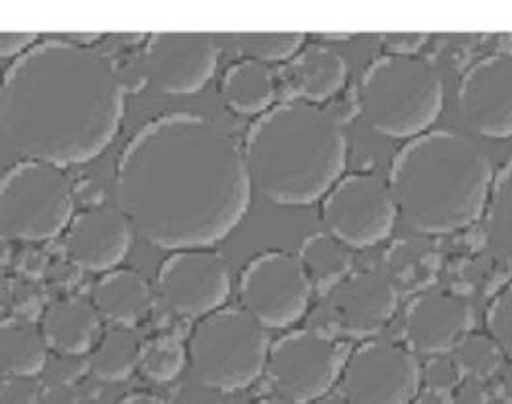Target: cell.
Masks as SVG:
<instances>
[{
  "mask_svg": "<svg viewBox=\"0 0 512 404\" xmlns=\"http://www.w3.org/2000/svg\"><path fill=\"white\" fill-rule=\"evenodd\" d=\"M271 345L267 329L246 310L221 308L196 321L188 358L201 385L234 393L267 370Z\"/></svg>",
  "mask_w": 512,
  "mask_h": 404,
  "instance_id": "cell-6",
  "label": "cell"
},
{
  "mask_svg": "<svg viewBox=\"0 0 512 404\" xmlns=\"http://www.w3.org/2000/svg\"><path fill=\"white\" fill-rule=\"evenodd\" d=\"M234 43L246 58L257 62H288L306 47V35L300 31H271V33H238Z\"/></svg>",
  "mask_w": 512,
  "mask_h": 404,
  "instance_id": "cell-27",
  "label": "cell"
},
{
  "mask_svg": "<svg viewBox=\"0 0 512 404\" xmlns=\"http://www.w3.org/2000/svg\"><path fill=\"white\" fill-rule=\"evenodd\" d=\"M339 383L352 404H412L422 389V368L408 348L370 341L348 354Z\"/></svg>",
  "mask_w": 512,
  "mask_h": 404,
  "instance_id": "cell-11",
  "label": "cell"
},
{
  "mask_svg": "<svg viewBox=\"0 0 512 404\" xmlns=\"http://www.w3.org/2000/svg\"><path fill=\"white\" fill-rule=\"evenodd\" d=\"M134 227L118 207H95L74 215L66 229V256L76 267L109 273L130 252Z\"/></svg>",
  "mask_w": 512,
  "mask_h": 404,
  "instance_id": "cell-15",
  "label": "cell"
},
{
  "mask_svg": "<svg viewBox=\"0 0 512 404\" xmlns=\"http://www.w3.org/2000/svg\"><path fill=\"white\" fill-rule=\"evenodd\" d=\"M41 385L35 377L4 376L0 389L2 404H41Z\"/></svg>",
  "mask_w": 512,
  "mask_h": 404,
  "instance_id": "cell-31",
  "label": "cell"
},
{
  "mask_svg": "<svg viewBox=\"0 0 512 404\" xmlns=\"http://www.w3.org/2000/svg\"><path fill=\"white\" fill-rule=\"evenodd\" d=\"M346 358V348L319 331L296 329L271 345L267 374L279 395L312 404L341 381Z\"/></svg>",
  "mask_w": 512,
  "mask_h": 404,
  "instance_id": "cell-10",
  "label": "cell"
},
{
  "mask_svg": "<svg viewBox=\"0 0 512 404\" xmlns=\"http://www.w3.org/2000/svg\"><path fill=\"white\" fill-rule=\"evenodd\" d=\"M329 308L342 333L364 339L381 331L397 314L399 294L385 275L362 271L329 294Z\"/></svg>",
  "mask_w": 512,
  "mask_h": 404,
  "instance_id": "cell-17",
  "label": "cell"
},
{
  "mask_svg": "<svg viewBox=\"0 0 512 404\" xmlns=\"http://www.w3.org/2000/svg\"><path fill=\"white\" fill-rule=\"evenodd\" d=\"M485 325L503 354L512 360V283L499 290L489 302Z\"/></svg>",
  "mask_w": 512,
  "mask_h": 404,
  "instance_id": "cell-29",
  "label": "cell"
},
{
  "mask_svg": "<svg viewBox=\"0 0 512 404\" xmlns=\"http://www.w3.org/2000/svg\"><path fill=\"white\" fill-rule=\"evenodd\" d=\"M188 362V348L172 335L147 339L140 348L138 370L153 383H169L182 374Z\"/></svg>",
  "mask_w": 512,
  "mask_h": 404,
  "instance_id": "cell-26",
  "label": "cell"
},
{
  "mask_svg": "<svg viewBox=\"0 0 512 404\" xmlns=\"http://www.w3.org/2000/svg\"><path fill=\"white\" fill-rule=\"evenodd\" d=\"M157 289L174 314L201 319L221 308L230 296V269L209 248L176 250L157 273Z\"/></svg>",
  "mask_w": 512,
  "mask_h": 404,
  "instance_id": "cell-12",
  "label": "cell"
},
{
  "mask_svg": "<svg viewBox=\"0 0 512 404\" xmlns=\"http://www.w3.org/2000/svg\"><path fill=\"white\" fill-rule=\"evenodd\" d=\"M254 404H296L292 403L290 399H286L283 395H277V397H265V399H259Z\"/></svg>",
  "mask_w": 512,
  "mask_h": 404,
  "instance_id": "cell-43",
  "label": "cell"
},
{
  "mask_svg": "<svg viewBox=\"0 0 512 404\" xmlns=\"http://www.w3.org/2000/svg\"><path fill=\"white\" fill-rule=\"evenodd\" d=\"M358 107L375 132L414 140L441 115L443 82L424 58L383 55L362 76Z\"/></svg>",
  "mask_w": 512,
  "mask_h": 404,
  "instance_id": "cell-5",
  "label": "cell"
},
{
  "mask_svg": "<svg viewBox=\"0 0 512 404\" xmlns=\"http://www.w3.org/2000/svg\"><path fill=\"white\" fill-rule=\"evenodd\" d=\"M244 157L254 188L275 205L321 202L346 171L341 120L317 105L286 101L250 126Z\"/></svg>",
  "mask_w": 512,
  "mask_h": 404,
  "instance_id": "cell-4",
  "label": "cell"
},
{
  "mask_svg": "<svg viewBox=\"0 0 512 404\" xmlns=\"http://www.w3.org/2000/svg\"><path fill=\"white\" fill-rule=\"evenodd\" d=\"M74 219V194L64 169L22 159L0 182V229L6 240L45 242Z\"/></svg>",
  "mask_w": 512,
  "mask_h": 404,
  "instance_id": "cell-7",
  "label": "cell"
},
{
  "mask_svg": "<svg viewBox=\"0 0 512 404\" xmlns=\"http://www.w3.org/2000/svg\"><path fill=\"white\" fill-rule=\"evenodd\" d=\"M298 260L313 290L319 294H331L350 277L354 250L331 232H315L302 242Z\"/></svg>",
  "mask_w": 512,
  "mask_h": 404,
  "instance_id": "cell-22",
  "label": "cell"
},
{
  "mask_svg": "<svg viewBox=\"0 0 512 404\" xmlns=\"http://www.w3.org/2000/svg\"><path fill=\"white\" fill-rule=\"evenodd\" d=\"M219 47L213 35L200 31L151 33L143 49L147 80L167 95H194L217 70Z\"/></svg>",
  "mask_w": 512,
  "mask_h": 404,
  "instance_id": "cell-13",
  "label": "cell"
},
{
  "mask_svg": "<svg viewBox=\"0 0 512 404\" xmlns=\"http://www.w3.org/2000/svg\"><path fill=\"white\" fill-rule=\"evenodd\" d=\"M39 43L37 33L31 31H4L0 35V55L2 58L22 57Z\"/></svg>",
  "mask_w": 512,
  "mask_h": 404,
  "instance_id": "cell-34",
  "label": "cell"
},
{
  "mask_svg": "<svg viewBox=\"0 0 512 404\" xmlns=\"http://www.w3.org/2000/svg\"><path fill=\"white\" fill-rule=\"evenodd\" d=\"M412 404H455V395L451 391H439L431 387H422L414 397Z\"/></svg>",
  "mask_w": 512,
  "mask_h": 404,
  "instance_id": "cell-37",
  "label": "cell"
},
{
  "mask_svg": "<svg viewBox=\"0 0 512 404\" xmlns=\"http://www.w3.org/2000/svg\"><path fill=\"white\" fill-rule=\"evenodd\" d=\"M493 180L484 149L449 130H429L410 140L389 169L399 215L420 234H451L478 223Z\"/></svg>",
  "mask_w": 512,
  "mask_h": 404,
  "instance_id": "cell-3",
  "label": "cell"
},
{
  "mask_svg": "<svg viewBox=\"0 0 512 404\" xmlns=\"http://www.w3.org/2000/svg\"><path fill=\"white\" fill-rule=\"evenodd\" d=\"M124 84L103 53L68 39L39 41L4 74L2 140L22 159L60 169L97 159L124 118Z\"/></svg>",
  "mask_w": 512,
  "mask_h": 404,
  "instance_id": "cell-2",
  "label": "cell"
},
{
  "mask_svg": "<svg viewBox=\"0 0 512 404\" xmlns=\"http://www.w3.org/2000/svg\"><path fill=\"white\" fill-rule=\"evenodd\" d=\"M455 404H489V391L484 379L466 376L453 391Z\"/></svg>",
  "mask_w": 512,
  "mask_h": 404,
  "instance_id": "cell-35",
  "label": "cell"
},
{
  "mask_svg": "<svg viewBox=\"0 0 512 404\" xmlns=\"http://www.w3.org/2000/svg\"><path fill=\"white\" fill-rule=\"evenodd\" d=\"M346 74V60L339 51L312 43L286 62L283 82L294 101L319 105L341 93Z\"/></svg>",
  "mask_w": 512,
  "mask_h": 404,
  "instance_id": "cell-18",
  "label": "cell"
},
{
  "mask_svg": "<svg viewBox=\"0 0 512 404\" xmlns=\"http://www.w3.org/2000/svg\"><path fill=\"white\" fill-rule=\"evenodd\" d=\"M101 327V316L91 300L64 298L51 304L41 319L47 345L57 354L84 356Z\"/></svg>",
  "mask_w": 512,
  "mask_h": 404,
  "instance_id": "cell-20",
  "label": "cell"
},
{
  "mask_svg": "<svg viewBox=\"0 0 512 404\" xmlns=\"http://www.w3.org/2000/svg\"><path fill=\"white\" fill-rule=\"evenodd\" d=\"M497 376H499L497 377V389H499L501 401L512 404V364L503 366Z\"/></svg>",
  "mask_w": 512,
  "mask_h": 404,
  "instance_id": "cell-38",
  "label": "cell"
},
{
  "mask_svg": "<svg viewBox=\"0 0 512 404\" xmlns=\"http://www.w3.org/2000/svg\"><path fill=\"white\" fill-rule=\"evenodd\" d=\"M103 37H105V33L87 31V33H70V35H66L64 39H68V41H72V43H76V45H80V47H91V45H95L97 41H101Z\"/></svg>",
  "mask_w": 512,
  "mask_h": 404,
  "instance_id": "cell-39",
  "label": "cell"
},
{
  "mask_svg": "<svg viewBox=\"0 0 512 404\" xmlns=\"http://www.w3.org/2000/svg\"><path fill=\"white\" fill-rule=\"evenodd\" d=\"M45 372L51 377V385H74L80 377L89 372V358L55 352L49 358Z\"/></svg>",
  "mask_w": 512,
  "mask_h": 404,
  "instance_id": "cell-32",
  "label": "cell"
},
{
  "mask_svg": "<svg viewBox=\"0 0 512 404\" xmlns=\"http://www.w3.org/2000/svg\"><path fill=\"white\" fill-rule=\"evenodd\" d=\"M399 207L389 180L373 173L344 174L321 200L327 232L352 250H364L387 240L397 225Z\"/></svg>",
  "mask_w": 512,
  "mask_h": 404,
  "instance_id": "cell-8",
  "label": "cell"
},
{
  "mask_svg": "<svg viewBox=\"0 0 512 404\" xmlns=\"http://www.w3.org/2000/svg\"><path fill=\"white\" fill-rule=\"evenodd\" d=\"M41 404H80V397L74 385H51L43 393Z\"/></svg>",
  "mask_w": 512,
  "mask_h": 404,
  "instance_id": "cell-36",
  "label": "cell"
},
{
  "mask_svg": "<svg viewBox=\"0 0 512 404\" xmlns=\"http://www.w3.org/2000/svg\"><path fill=\"white\" fill-rule=\"evenodd\" d=\"M221 95L232 113L244 116L265 115L275 99L273 70L252 58L234 62L223 74Z\"/></svg>",
  "mask_w": 512,
  "mask_h": 404,
  "instance_id": "cell-21",
  "label": "cell"
},
{
  "mask_svg": "<svg viewBox=\"0 0 512 404\" xmlns=\"http://www.w3.org/2000/svg\"><path fill=\"white\" fill-rule=\"evenodd\" d=\"M464 372L455 358V354H437L427 360L422 368V383L424 387L439 389V391H455L464 379Z\"/></svg>",
  "mask_w": 512,
  "mask_h": 404,
  "instance_id": "cell-30",
  "label": "cell"
},
{
  "mask_svg": "<svg viewBox=\"0 0 512 404\" xmlns=\"http://www.w3.org/2000/svg\"><path fill=\"white\" fill-rule=\"evenodd\" d=\"M114 188L134 231L171 252L223 242L246 217L254 192L244 147L196 113L147 122L118 157Z\"/></svg>",
  "mask_w": 512,
  "mask_h": 404,
  "instance_id": "cell-1",
  "label": "cell"
},
{
  "mask_svg": "<svg viewBox=\"0 0 512 404\" xmlns=\"http://www.w3.org/2000/svg\"><path fill=\"white\" fill-rule=\"evenodd\" d=\"M312 404H352L344 395H342L341 391L339 393H327L325 397H321V399H317V401H313Z\"/></svg>",
  "mask_w": 512,
  "mask_h": 404,
  "instance_id": "cell-42",
  "label": "cell"
},
{
  "mask_svg": "<svg viewBox=\"0 0 512 404\" xmlns=\"http://www.w3.org/2000/svg\"><path fill=\"white\" fill-rule=\"evenodd\" d=\"M476 323L470 302L451 292H426L414 298L404 316V337L418 354L453 352Z\"/></svg>",
  "mask_w": 512,
  "mask_h": 404,
  "instance_id": "cell-16",
  "label": "cell"
},
{
  "mask_svg": "<svg viewBox=\"0 0 512 404\" xmlns=\"http://www.w3.org/2000/svg\"><path fill=\"white\" fill-rule=\"evenodd\" d=\"M317 37L329 45V43H344V41H350V39H354V33L331 31V33H319Z\"/></svg>",
  "mask_w": 512,
  "mask_h": 404,
  "instance_id": "cell-41",
  "label": "cell"
},
{
  "mask_svg": "<svg viewBox=\"0 0 512 404\" xmlns=\"http://www.w3.org/2000/svg\"><path fill=\"white\" fill-rule=\"evenodd\" d=\"M313 287L298 256L283 250L261 252L240 273L242 310L265 329H285L306 316Z\"/></svg>",
  "mask_w": 512,
  "mask_h": 404,
  "instance_id": "cell-9",
  "label": "cell"
},
{
  "mask_svg": "<svg viewBox=\"0 0 512 404\" xmlns=\"http://www.w3.org/2000/svg\"><path fill=\"white\" fill-rule=\"evenodd\" d=\"M458 111L485 138H512V55L474 62L458 84Z\"/></svg>",
  "mask_w": 512,
  "mask_h": 404,
  "instance_id": "cell-14",
  "label": "cell"
},
{
  "mask_svg": "<svg viewBox=\"0 0 512 404\" xmlns=\"http://www.w3.org/2000/svg\"><path fill=\"white\" fill-rule=\"evenodd\" d=\"M118 404H167L161 397L151 395V393H132L126 395L124 399H120Z\"/></svg>",
  "mask_w": 512,
  "mask_h": 404,
  "instance_id": "cell-40",
  "label": "cell"
},
{
  "mask_svg": "<svg viewBox=\"0 0 512 404\" xmlns=\"http://www.w3.org/2000/svg\"><path fill=\"white\" fill-rule=\"evenodd\" d=\"M453 354L464 376L478 377L484 381L497 376L505 362V354L495 343V339L491 335H482L474 331L458 343Z\"/></svg>",
  "mask_w": 512,
  "mask_h": 404,
  "instance_id": "cell-28",
  "label": "cell"
},
{
  "mask_svg": "<svg viewBox=\"0 0 512 404\" xmlns=\"http://www.w3.org/2000/svg\"><path fill=\"white\" fill-rule=\"evenodd\" d=\"M91 302L99 316L111 321L114 327L134 329L149 316L153 298L142 273L118 267L95 283Z\"/></svg>",
  "mask_w": 512,
  "mask_h": 404,
  "instance_id": "cell-19",
  "label": "cell"
},
{
  "mask_svg": "<svg viewBox=\"0 0 512 404\" xmlns=\"http://www.w3.org/2000/svg\"><path fill=\"white\" fill-rule=\"evenodd\" d=\"M489 404H509V403H505V401H501V399H499V401H493V403H489Z\"/></svg>",
  "mask_w": 512,
  "mask_h": 404,
  "instance_id": "cell-44",
  "label": "cell"
},
{
  "mask_svg": "<svg viewBox=\"0 0 512 404\" xmlns=\"http://www.w3.org/2000/svg\"><path fill=\"white\" fill-rule=\"evenodd\" d=\"M140 348L134 329L113 327L89 356V372L101 381H124L138 370Z\"/></svg>",
  "mask_w": 512,
  "mask_h": 404,
  "instance_id": "cell-24",
  "label": "cell"
},
{
  "mask_svg": "<svg viewBox=\"0 0 512 404\" xmlns=\"http://www.w3.org/2000/svg\"><path fill=\"white\" fill-rule=\"evenodd\" d=\"M485 231L495 258L512 271V159L495 174L485 209Z\"/></svg>",
  "mask_w": 512,
  "mask_h": 404,
  "instance_id": "cell-25",
  "label": "cell"
},
{
  "mask_svg": "<svg viewBox=\"0 0 512 404\" xmlns=\"http://www.w3.org/2000/svg\"><path fill=\"white\" fill-rule=\"evenodd\" d=\"M0 366L4 376L37 377L49 362V345L41 331L22 319H6L2 323Z\"/></svg>",
  "mask_w": 512,
  "mask_h": 404,
  "instance_id": "cell-23",
  "label": "cell"
},
{
  "mask_svg": "<svg viewBox=\"0 0 512 404\" xmlns=\"http://www.w3.org/2000/svg\"><path fill=\"white\" fill-rule=\"evenodd\" d=\"M429 41V33L424 31H393L381 33L379 43L387 55L393 57H418Z\"/></svg>",
  "mask_w": 512,
  "mask_h": 404,
  "instance_id": "cell-33",
  "label": "cell"
}]
</instances>
